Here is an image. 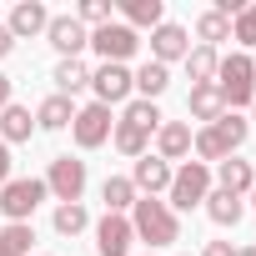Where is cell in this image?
Returning <instances> with one entry per match:
<instances>
[{
    "mask_svg": "<svg viewBox=\"0 0 256 256\" xmlns=\"http://www.w3.org/2000/svg\"><path fill=\"white\" fill-rule=\"evenodd\" d=\"M246 136H251V120H241L236 110H221L211 126H201L196 131V141H191V151H196V161L201 166H221L226 156H236L241 146H246Z\"/></svg>",
    "mask_w": 256,
    "mask_h": 256,
    "instance_id": "1",
    "label": "cell"
},
{
    "mask_svg": "<svg viewBox=\"0 0 256 256\" xmlns=\"http://www.w3.org/2000/svg\"><path fill=\"white\" fill-rule=\"evenodd\" d=\"M131 231H136V241H146V246L156 251V246L181 241V216H176L161 196H141V201L131 206Z\"/></svg>",
    "mask_w": 256,
    "mask_h": 256,
    "instance_id": "2",
    "label": "cell"
},
{
    "mask_svg": "<svg viewBox=\"0 0 256 256\" xmlns=\"http://www.w3.org/2000/svg\"><path fill=\"white\" fill-rule=\"evenodd\" d=\"M216 90H221L226 110H236V106H251V100H256V60H251L246 50H231V56H221V66H216Z\"/></svg>",
    "mask_w": 256,
    "mask_h": 256,
    "instance_id": "3",
    "label": "cell"
},
{
    "mask_svg": "<svg viewBox=\"0 0 256 256\" xmlns=\"http://www.w3.org/2000/svg\"><path fill=\"white\" fill-rule=\"evenodd\" d=\"M46 196H50V191H46V181H40V176H10L6 186H0V216H6V226L30 221V216H36V206H40Z\"/></svg>",
    "mask_w": 256,
    "mask_h": 256,
    "instance_id": "4",
    "label": "cell"
},
{
    "mask_svg": "<svg viewBox=\"0 0 256 256\" xmlns=\"http://www.w3.org/2000/svg\"><path fill=\"white\" fill-rule=\"evenodd\" d=\"M206 196H211V166H201V161H181L176 176H171L166 206H171V211H191V206H201Z\"/></svg>",
    "mask_w": 256,
    "mask_h": 256,
    "instance_id": "5",
    "label": "cell"
},
{
    "mask_svg": "<svg viewBox=\"0 0 256 256\" xmlns=\"http://www.w3.org/2000/svg\"><path fill=\"white\" fill-rule=\"evenodd\" d=\"M90 50L100 56V66H126V60L141 50V36L126 26V20H110V26L90 30Z\"/></svg>",
    "mask_w": 256,
    "mask_h": 256,
    "instance_id": "6",
    "label": "cell"
},
{
    "mask_svg": "<svg viewBox=\"0 0 256 256\" xmlns=\"http://www.w3.org/2000/svg\"><path fill=\"white\" fill-rule=\"evenodd\" d=\"M40 181H46V191H50L60 206H70V201L86 196V181H90V176H86V161H80V156H56Z\"/></svg>",
    "mask_w": 256,
    "mask_h": 256,
    "instance_id": "7",
    "label": "cell"
},
{
    "mask_svg": "<svg viewBox=\"0 0 256 256\" xmlns=\"http://www.w3.org/2000/svg\"><path fill=\"white\" fill-rule=\"evenodd\" d=\"M110 131H116V116H110V106H100V100L80 106V110H76V120H70V136H76V146H80V151L106 146V141H110Z\"/></svg>",
    "mask_w": 256,
    "mask_h": 256,
    "instance_id": "8",
    "label": "cell"
},
{
    "mask_svg": "<svg viewBox=\"0 0 256 256\" xmlns=\"http://www.w3.org/2000/svg\"><path fill=\"white\" fill-rule=\"evenodd\" d=\"M46 40L60 50V60H80V50L90 46V30H86L76 16H50V26H46Z\"/></svg>",
    "mask_w": 256,
    "mask_h": 256,
    "instance_id": "9",
    "label": "cell"
},
{
    "mask_svg": "<svg viewBox=\"0 0 256 256\" xmlns=\"http://www.w3.org/2000/svg\"><path fill=\"white\" fill-rule=\"evenodd\" d=\"M90 90L100 106H116L136 90V70L131 66H100V70H90Z\"/></svg>",
    "mask_w": 256,
    "mask_h": 256,
    "instance_id": "10",
    "label": "cell"
},
{
    "mask_svg": "<svg viewBox=\"0 0 256 256\" xmlns=\"http://www.w3.org/2000/svg\"><path fill=\"white\" fill-rule=\"evenodd\" d=\"M131 241H136V231H131V216H100L96 221V251L100 256H131Z\"/></svg>",
    "mask_w": 256,
    "mask_h": 256,
    "instance_id": "11",
    "label": "cell"
},
{
    "mask_svg": "<svg viewBox=\"0 0 256 256\" xmlns=\"http://www.w3.org/2000/svg\"><path fill=\"white\" fill-rule=\"evenodd\" d=\"M186 50H191V36H186V26H176V20H161V26L151 30V60L171 66V60H186Z\"/></svg>",
    "mask_w": 256,
    "mask_h": 256,
    "instance_id": "12",
    "label": "cell"
},
{
    "mask_svg": "<svg viewBox=\"0 0 256 256\" xmlns=\"http://www.w3.org/2000/svg\"><path fill=\"white\" fill-rule=\"evenodd\" d=\"M191 141H196V131H191V120H161V131H156V156L171 166V161H186L191 156Z\"/></svg>",
    "mask_w": 256,
    "mask_h": 256,
    "instance_id": "13",
    "label": "cell"
},
{
    "mask_svg": "<svg viewBox=\"0 0 256 256\" xmlns=\"http://www.w3.org/2000/svg\"><path fill=\"white\" fill-rule=\"evenodd\" d=\"M171 176H176V171H171L161 156L146 151V156L136 161V171H131V186H136V196H161V191H171Z\"/></svg>",
    "mask_w": 256,
    "mask_h": 256,
    "instance_id": "14",
    "label": "cell"
},
{
    "mask_svg": "<svg viewBox=\"0 0 256 256\" xmlns=\"http://www.w3.org/2000/svg\"><path fill=\"white\" fill-rule=\"evenodd\" d=\"M46 26H50V10L40 6V0H20V6L10 10V20H6V30L16 36V40H36V36H46Z\"/></svg>",
    "mask_w": 256,
    "mask_h": 256,
    "instance_id": "15",
    "label": "cell"
},
{
    "mask_svg": "<svg viewBox=\"0 0 256 256\" xmlns=\"http://www.w3.org/2000/svg\"><path fill=\"white\" fill-rule=\"evenodd\" d=\"M216 181H221V191H231V196H251V186H256V166L251 161H236V156H226L221 166H216Z\"/></svg>",
    "mask_w": 256,
    "mask_h": 256,
    "instance_id": "16",
    "label": "cell"
},
{
    "mask_svg": "<svg viewBox=\"0 0 256 256\" xmlns=\"http://www.w3.org/2000/svg\"><path fill=\"white\" fill-rule=\"evenodd\" d=\"M30 131H36V116H30V106H6L0 110V141L6 146H20V141H30Z\"/></svg>",
    "mask_w": 256,
    "mask_h": 256,
    "instance_id": "17",
    "label": "cell"
},
{
    "mask_svg": "<svg viewBox=\"0 0 256 256\" xmlns=\"http://www.w3.org/2000/svg\"><path fill=\"white\" fill-rule=\"evenodd\" d=\"M70 120H76V100L70 96H46L36 106V126H40V131H66Z\"/></svg>",
    "mask_w": 256,
    "mask_h": 256,
    "instance_id": "18",
    "label": "cell"
},
{
    "mask_svg": "<svg viewBox=\"0 0 256 256\" xmlns=\"http://www.w3.org/2000/svg\"><path fill=\"white\" fill-rule=\"evenodd\" d=\"M120 16L131 30H156L166 20V0H120Z\"/></svg>",
    "mask_w": 256,
    "mask_h": 256,
    "instance_id": "19",
    "label": "cell"
},
{
    "mask_svg": "<svg viewBox=\"0 0 256 256\" xmlns=\"http://www.w3.org/2000/svg\"><path fill=\"white\" fill-rule=\"evenodd\" d=\"M201 206H206V216H211L216 226H241V216H246V201H241V196H231V191H221V186H216Z\"/></svg>",
    "mask_w": 256,
    "mask_h": 256,
    "instance_id": "20",
    "label": "cell"
},
{
    "mask_svg": "<svg viewBox=\"0 0 256 256\" xmlns=\"http://www.w3.org/2000/svg\"><path fill=\"white\" fill-rule=\"evenodd\" d=\"M186 110H191V120H216L221 110H226V100H221V90H216V80L211 86H191V96H186Z\"/></svg>",
    "mask_w": 256,
    "mask_h": 256,
    "instance_id": "21",
    "label": "cell"
},
{
    "mask_svg": "<svg viewBox=\"0 0 256 256\" xmlns=\"http://www.w3.org/2000/svg\"><path fill=\"white\" fill-rule=\"evenodd\" d=\"M100 201H106V211L110 216H126L141 196H136V186H131V176H106V186H100Z\"/></svg>",
    "mask_w": 256,
    "mask_h": 256,
    "instance_id": "22",
    "label": "cell"
},
{
    "mask_svg": "<svg viewBox=\"0 0 256 256\" xmlns=\"http://www.w3.org/2000/svg\"><path fill=\"white\" fill-rule=\"evenodd\" d=\"M216 66H221V56H216L211 46H191V50H186V76H191V86H211V80H216Z\"/></svg>",
    "mask_w": 256,
    "mask_h": 256,
    "instance_id": "23",
    "label": "cell"
},
{
    "mask_svg": "<svg viewBox=\"0 0 256 256\" xmlns=\"http://www.w3.org/2000/svg\"><path fill=\"white\" fill-rule=\"evenodd\" d=\"M166 86H171V66L146 60V66L136 70V90H141V100H161V96H166Z\"/></svg>",
    "mask_w": 256,
    "mask_h": 256,
    "instance_id": "24",
    "label": "cell"
},
{
    "mask_svg": "<svg viewBox=\"0 0 256 256\" xmlns=\"http://www.w3.org/2000/svg\"><path fill=\"white\" fill-rule=\"evenodd\" d=\"M50 80H56V96H76V90L90 86V66H86V60H60Z\"/></svg>",
    "mask_w": 256,
    "mask_h": 256,
    "instance_id": "25",
    "label": "cell"
},
{
    "mask_svg": "<svg viewBox=\"0 0 256 256\" xmlns=\"http://www.w3.org/2000/svg\"><path fill=\"white\" fill-rule=\"evenodd\" d=\"M120 120H126V126H136V131H146V136H156L166 116H161V106H156V100H141V96H136L131 106H126V116H120Z\"/></svg>",
    "mask_w": 256,
    "mask_h": 256,
    "instance_id": "26",
    "label": "cell"
},
{
    "mask_svg": "<svg viewBox=\"0 0 256 256\" xmlns=\"http://www.w3.org/2000/svg\"><path fill=\"white\" fill-rule=\"evenodd\" d=\"M110 146H116L120 156L141 161V156H146V146H151V136H146V131H136V126H126V120H116V131H110Z\"/></svg>",
    "mask_w": 256,
    "mask_h": 256,
    "instance_id": "27",
    "label": "cell"
},
{
    "mask_svg": "<svg viewBox=\"0 0 256 256\" xmlns=\"http://www.w3.org/2000/svg\"><path fill=\"white\" fill-rule=\"evenodd\" d=\"M30 246H36V231H30V221L0 226V256H30Z\"/></svg>",
    "mask_w": 256,
    "mask_h": 256,
    "instance_id": "28",
    "label": "cell"
},
{
    "mask_svg": "<svg viewBox=\"0 0 256 256\" xmlns=\"http://www.w3.org/2000/svg\"><path fill=\"white\" fill-rule=\"evenodd\" d=\"M196 36H201V46L216 50V40H231V20H226L221 10H201V16H196Z\"/></svg>",
    "mask_w": 256,
    "mask_h": 256,
    "instance_id": "29",
    "label": "cell"
},
{
    "mask_svg": "<svg viewBox=\"0 0 256 256\" xmlns=\"http://www.w3.org/2000/svg\"><path fill=\"white\" fill-rule=\"evenodd\" d=\"M50 226H56L60 236H80V231L90 226V211H86L80 201H70V206H56V216H50Z\"/></svg>",
    "mask_w": 256,
    "mask_h": 256,
    "instance_id": "30",
    "label": "cell"
},
{
    "mask_svg": "<svg viewBox=\"0 0 256 256\" xmlns=\"http://www.w3.org/2000/svg\"><path fill=\"white\" fill-rule=\"evenodd\" d=\"M231 40L241 46V50H256V0H251V6L231 20Z\"/></svg>",
    "mask_w": 256,
    "mask_h": 256,
    "instance_id": "31",
    "label": "cell"
},
{
    "mask_svg": "<svg viewBox=\"0 0 256 256\" xmlns=\"http://www.w3.org/2000/svg\"><path fill=\"white\" fill-rule=\"evenodd\" d=\"M76 20L90 30H100V26H110V0H80V6H76Z\"/></svg>",
    "mask_w": 256,
    "mask_h": 256,
    "instance_id": "32",
    "label": "cell"
},
{
    "mask_svg": "<svg viewBox=\"0 0 256 256\" xmlns=\"http://www.w3.org/2000/svg\"><path fill=\"white\" fill-rule=\"evenodd\" d=\"M201 256H236V246H231V241H206Z\"/></svg>",
    "mask_w": 256,
    "mask_h": 256,
    "instance_id": "33",
    "label": "cell"
},
{
    "mask_svg": "<svg viewBox=\"0 0 256 256\" xmlns=\"http://www.w3.org/2000/svg\"><path fill=\"white\" fill-rule=\"evenodd\" d=\"M6 181H10V146L0 141V186H6Z\"/></svg>",
    "mask_w": 256,
    "mask_h": 256,
    "instance_id": "34",
    "label": "cell"
},
{
    "mask_svg": "<svg viewBox=\"0 0 256 256\" xmlns=\"http://www.w3.org/2000/svg\"><path fill=\"white\" fill-rule=\"evenodd\" d=\"M10 50H16V36H10V30H6V26H0V60H6V56H10Z\"/></svg>",
    "mask_w": 256,
    "mask_h": 256,
    "instance_id": "35",
    "label": "cell"
},
{
    "mask_svg": "<svg viewBox=\"0 0 256 256\" xmlns=\"http://www.w3.org/2000/svg\"><path fill=\"white\" fill-rule=\"evenodd\" d=\"M10 90H16V80H10V76H0V110L10 106Z\"/></svg>",
    "mask_w": 256,
    "mask_h": 256,
    "instance_id": "36",
    "label": "cell"
},
{
    "mask_svg": "<svg viewBox=\"0 0 256 256\" xmlns=\"http://www.w3.org/2000/svg\"><path fill=\"white\" fill-rule=\"evenodd\" d=\"M236 256H256V246H236Z\"/></svg>",
    "mask_w": 256,
    "mask_h": 256,
    "instance_id": "37",
    "label": "cell"
},
{
    "mask_svg": "<svg viewBox=\"0 0 256 256\" xmlns=\"http://www.w3.org/2000/svg\"><path fill=\"white\" fill-rule=\"evenodd\" d=\"M251 206H256V186H251Z\"/></svg>",
    "mask_w": 256,
    "mask_h": 256,
    "instance_id": "38",
    "label": "cell"
},
{
    "mask_svg": "<svg viewBox=\"0 0 256 256\" xmlns=\"http://www.w3.org/2000/svg\"><path fill=\"white\" fill-rule=\"evenodd\" d=\"M251 116H256V100H251Z\"/></svg>",
    "mask_w": 256,
    "mask_h": 256,
    "instance_id": "39",
    "label": "cell"
}]
</instances>
